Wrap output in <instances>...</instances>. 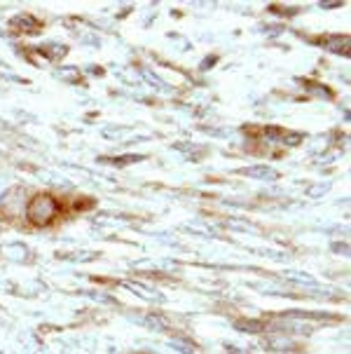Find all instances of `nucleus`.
Listing matches in <instances>:
<instances>
[{
    "label": "nucleus",
    "mask_w": 351,
    "mask_h": 354,
    "mask_svg": "<svg viewBox=\"0 0 351 354\" xmlns=\"http://www.w3.org/2000/svg\"><path fill=\"white\" fill-rule=\"evenodd\" d=\"M58 214V202L52 195H35L31 205L26 207V216L33 225H50Z\"/></svg>",
    "instance_id": "1"
},
{
    "label": "nucleus",
    "mask_w": 351,
    "mask_h": 354,
    "mask_svg": "<svg viewBox=\"0 0 351 354\" xmlns=\"http://www.w3.org/2000/svg\"><path fill=\"white\" fill-rule=\"evenodd\" d=\"M328 50L330 52H337V54H349V38L344 36V38H339V36H335V38H330L328 40V43H323Z\"/></svg>",
    "instance_id": "2"
},
{
    "label": "nucleus",
    "mask_w": 351,
    "mask_h": 354,
    "mask_svg": "<svg viewBox=\"0 0 351 354\" xmlns=\"http://www.w3.org/2000/svg\"><path fill=\"white\" fill-rule=\"evenodd\" d=\"M246 174L253 178H274L277 176L274 169H269V167H251V169H246Z\"/></svg>",
    "instance_id": "3"
}]
</instances>
